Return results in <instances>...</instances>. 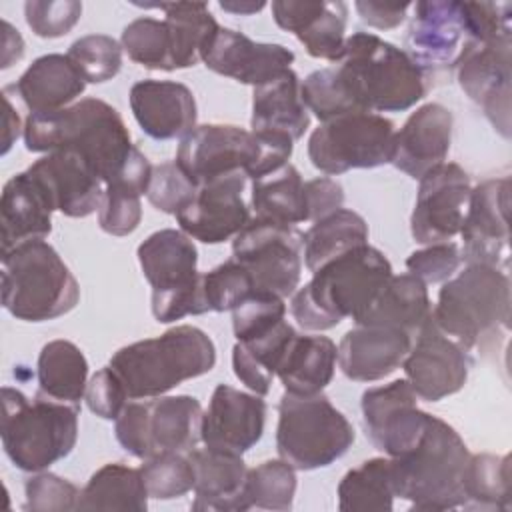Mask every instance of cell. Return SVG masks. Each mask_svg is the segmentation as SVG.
<instances>
[{
    "label": "cell",
    "mask_w": 512,
    "mask_h": 512,
    "mask_svg": "<svg viewBox=\"0 0 512 512\" xmlns=\"http://www.w3.org/2000/svg\"><path fill=\"white\" fill-rule=\"evenodd\" d=\"M330 68L356 112H402L426 94V74L402 48L372 32L348 36Z\"/></svg>",
    "instance_id": "1"
},
{
    "label": "cell",
    "mask_w": 512,
    "mask_h": 512,
    "mask_svg": "<svg viewBox=\"0 0 512 512\" xmlns=\"http://www.w3.org/2000/svg\"><path fill=\"white\" fill-rule=\"evenodd\" d=\"M24 144L30 152L72 150L84 156L104 186L118 176L134 150L122 116L100 98H84L56 112L30 114L24 122Z\"/></svg>",
    "instance_id": "2"
},
{
    "label": "cell",
    "mask_w": 512,
    "mask_h": 512,
    "mask_svg": "<svg viewBox=\"0 0 512 512\" xmlns=\"http://www.w3.org/2000/svg\"><path fill=\"white\" fill-rule=\"evenodd\" d=\"M390 276L392 266L378 248L358 246L312 272L292 294L290 314L304 330H330L344 318L356 320Z\"/></svg>",
    "instance_id": "3"
},
{
    "label": "cell",
    "mask_w": 512,
    "mask_h": 512,
    "mask_svg": "<svg viewBox=\"0 0 512 512\" xmlns=\"http://www.w3.org/2000/svg\"><path fill=\"white\" fill-rule=\"evenodd\" d=\"M470 452L460 434L442 418L428 414L420 440L392 458L396 496L416 510H450L466 506L464 478Z\"/></svg>",
    "instance_id": "4"
},
{
    "label": "cell",
    "mask_w": 512,
    "mask_h": 512,
    "mask_svg": "<svg viewBox=\"0 0 512 512\" xmlns=\"http://www.w3.org/2000/svg\"><path fill=\"white\" fill-rule=\"evenodd\" d=\"M216 364L212 338L190 324L174 326L156 338L122 346L110 358L130 400L156 398L184 380L210 372Z\"/></svg>",
    "instance_id": "5"
},
{
    "label": "cell",
    "mask_w": 512,
    "mask_h": 512,
    "mask_svg": "<svg viewBox=\"0 0 512 512\" xmlns=\"http://www.w3.org/2000/svg\"><path fill=\"white\" fill-rule=\"evenodd\" d=\"M78 404L38 394L30 400L16 388H2V448L24 472H40L66 458L78 440Z\"/></svg>",
    "instance_id": "6"
},
{
    "label": "cell",
    "mask_w": 512,
    "mask_h": 512,
    "mask_svg": "<svg viewBox=\"0 0 512 512\" xmlns=\"http://www.w3.org/2000/svg\"><path fill=\"white\" fill-rule=\"evenodd\" d=\"M510 278L506 270L486 264H466L462 272L442 282L432 318L468 352L510 328Z\"/></svg>",
    "instance_id": "7"
},
{
    "label": "cell",
    "mask_w": 512,
    "mask_h": 512,
    "mask_svg": "<svg viewBox=\"0 0 512 512\" xmlns=\"http://www.w3.org/2000/svg\"><path fill=\"white\" fill-rule=\"evenodd\" d=\"M78 300L74 274L46 240H28L2 252V304L16 320H54Z\"/></svg>",
    "instance_id": "8"
},
{
    "label": "cell",
    "mask_w": 512,
    "mask_h": 512,
    "mask_svg": "<svg viewBox=\"0 0 512 512\" xmlns=\"http://www.w3.org/2000/svg\"><path fill=\"white\" fill-rule=\"evenodd\" d=\"M292 150L288 140L258 138L240 126L202 124L180 140L174 162L198 186L234 172L254 180L284 166Z\"/></svg>",
    "instance_id": "9"
},
{
    "label": "cell",
    "mask_w": 512,
    "mask_h": 512,
    "mask_svg": "<svg viewBox=\"0 0 512 512\" xmlns=\"http://www.w3.org/2000/svg\"><path fill=\"white\" fill-rule=\"evenodd\" d=\"M356 434L348 418L322 392H284L278 402L276 450L296 470L326 468L342 458Z\"/></svg>",
    "instance_id": "10"
},
{
    "label": "cell",
    "mask_w": 512,
    "mask_h": 512,
    "mask_svg": "<svg viewBox=\"0 0 512 512\" xmlns=\"http://www.w3.org/2000/svg\"><path fill=\"white\" fill-rule=\"evenodd\" d=\"M138 262L152 286V316L160 324L208 312L198 250L192 238L174 228L150 234L138 246Z\"/></svg>",
    "instance_id": "11"
},
{
    "label": "cell",
    "mask_w": 512,
    "mask_h": 512,
    "mask_svg": "<svg viewBox=\"0 0 512 512\" xmlns=\"http://www.w3.org/2000/svg\"><path fill=\"white\" fill-rule=\"evenodd\" d=\"M202 406L194 396H156L132 400L114 420L118 444L134 458L188 454L200 442Z\"/></svg>",
    "instance_id": "12"
},
{
    "label": "cell",
    "mask_w": 512,
    "mask_h": 512,
    "mask_svg": "<svg viewBox=\"0 0 512 512\" xmlns=\"http://www.w3.org/2000/svg\"><path fill=\"white\" fill-rule=\"evenodd\" d=\"M394 124L376 112H350L322 122L308 138L312 166L328 176L352 168L390 164L394 152Z\"/></svg>",
    "instance_id": "13"
},
{
    "label": "cell",
    "mask_w": 512,
    "mask_h": 512,
    "mask_svg": "<svg viewBox=\"0 0 512 512\" xmlns=\"http://www.w3.org/2000/svg\"><path fill=\"white\" fill-rule=\"evenodd\" d=\"M302 240L292 224L250 218L232 240V258L248 270L256 292L288 298L302 274Z\"/></svg>",
    "instance_id": "14"
},
{
    "label": "cell",
    "mask_w": 512,
    "mask_h": 512,
    "mask_svg": "<svg viewBox=\"0 0 512 512\" xmlns=\"http://www.w3.org/2000/svg\"><path fill=\"white\" fill-rule=\"evenodd\" d=\"M454 70L466 96L484 110V116L504 138H510L512 36L468 40Z\"/></svg>",
    "instance_id": "15"
},
{
    "label": "cell",
    "mask_w": 512,
    "mask_h": 512,
    "mask_svg": "<svg viewBox=\"0 0 512 512\" xmlns=\"http://www.w3.org/2000/svg\"><path fill=\"white\" fill-rule=\"evenodd\" d=\"M472 194L470 176L456 162H442L420 178L410 216V232L418 244L448 242L460 234Z\"/></svg>",
    "instance_id": "16"
},
{
    "label": "cell",
    "mask_w": 512,
    "mask_h": 512,
    "mask_svg": "<svg viewBox=\"0 0 512 512\" xmlns=\"http://www.w3.org/2000/svg\"><path fill=\"white\" fill-rule=\"evenodd\" d=\"M414 336L402 368L416 396L438 402L460 392L468 380L470 352L442 332L432 314Z\"/></svg>",
    "instance_id": "17"
},
{
    "label": "cell",
    "mask_w": 512,
    "mask_h": 512,
    "mask_svg": "<svg viewBox=\"0 0 512 512\" xmlns=\"http://www.w3.org/2000/svg\"><path fill=\"white\" fill-rule=\"evenodd\" d=\"M412 10L402 50L424 74L454 68L470 40L462 2H416Z\"/></svg>",
    "instance_id": "18"
},
{
    "label": "cell",
    "mask_w": 512,
    "mask_h": 512,
    "mask_svg": "<svg viewBox=\"0 0 512 512\" xmlns=\"http://www.w3.org/2000/svg\"><path fill=\"white\" fill-rule=\"evenodd\" d=\"M360 408L366 436L390 458L406 454L420 440L428 420V412L418 408V396L406 378L368 388Z\"/></svg>",
    "instance_id": "19"
},
{
    "label": "cell",
    "mask_w": 512,
    "mask_h": 512,
    "mask_svg": "<svg viewBox=\"0 0 512 512\" xmlns=\"http://www.w3.org/2000/svg\"><path fill=\"white\" fill-rule=\"evenodd\" d=\"M508 208L510 178H490L472 188L468 210L460 228L462 260L466 264H486L508 268Z\"/></svg>",
    "instance_id": "20"
},
{
    "label": "cell",
    "mask_w": 512,
    "mask_h": 512,
    "mask_svg": "<svg viewBox=\"0 0 512 512\" xmlns=\"http://www.w3.org/2000/svg\"><path fill=\"white\" fill-rule=\"evenodd\" d=\"M246 180L244 172H234L198 184L194 198L176 214L180 230L204 244L234 238L250 222V210L242 198Z\"/></svg>",
    "instance_id": "21"
},
{
    "label": "cell",
    "mask_w": 512,
    "mask_h": 512,
    "mask_svg": "<svg viewBox=\"0 0 512 512\" xmlns=\"http://www.w3.org/2000/svg\"><path fill=\"white\" fill-rule=\"evenodd\" d=\"M28 174L44 192L52 210L70 218H86L98 210L104 182L94 166L72 150H56L38 158Z\"/></svg>",
    "instance_id": "22"
},
{
    "label": "cell",
    "mask_w": 512,
    "mask_h": 512,
    "mask_svg": "<svg viewBox=\"0 0 512 512\" xmlns=\"http://www.w3.org/2000/svg\"><path fill=\"white\" fill-rule=\"evenodd\" d=\"M202 62L220 76L256 88L290 70L294 52L282 44L254 42L242 32L220 26L202 50Z\"/></svg>",
    "instance_id": "23"
},
{
    "label": "cell",
    "mask_w": 512,
    "mask_h": 512,
    "mask_svg": "<svg viewBox=\"0 0 512 512\" xmlns=\"http://www.w3.org/2000/svg\"><path fill=\"white\" fill-rule=\"evenodd\" d=\"M264 424L266 402L260 394L218 384L202 414L200 440L208 448L242 456L262 438Z\"/></svg>",
    "instance_id": "24"
},
{
    "label": "cell",
    "mask_w": 512,
    "mask_h": 512,
    "mask_svg": "<svg viewBox=\"0 0 512 512\" xmlns=\"http://www.w3.org/2000/svg\"><path fill=\"white\" fill-rule=\"evenodd\" d=\"M274 22L292 32L312 58L336 62L344 48L348 6L342 0H276Z\"/></svg>",
    "instance_id": "25"
},
{
    "label": "cell",
    "mask_w": 512,
    "mask_h": 512,
    "mask_svg": "<svg viewBox=\"0 0 512 512\" xmlns=\"http://www.w3.org/2000/svg\"><path fill=\"white\" fill-rule=\"evenodd\" d=\"M128 100L138 126L154 140H182L196 128V100L182 82L140 80L130 88Z\"/></svg>",
    "instance_id": "26"
},
{
    "label": "cell",
    "mask_w": 512,
    "mask_h": 512,
    "mask_svg": "<svg viewBox=\"0 0 512 512\" xmlns=\"http://www.w3.org/2000/svg\"><path fill=\"white\" fill-rule=\"evenodd\" d=\"M452 112L428 102L416 108L400 132L394 134V152L390 164L414 180H420L428 170L446 162L452 142Z\"/></svg>",
    "instance_id": "27"
},
{
    "label": "cell",
    "mask_w": 512,
    "mask_h": 512,
    "mask_svg": "<svg viewBox=\"0 0 512 512\" xmlns=\"http://www.w3.org/2000/svg\"><path fill=\"white\" fill-rule=\"evenodd\" d=\"M412 334L392 326L354 324L338 344V366L354 382H376L398 370Z\"/></svg>",
    "instance_id": "28"
},
{
    "label": "cell",
    "mask_w": 512,
    "mask_h": 512,
    "mask_svg": "<svg viewBox=\"0 0 512 512\" xmlns=\"http://www.w3.org/2000/svg\"><path fill=\"white\" fill-rule=\"evenodd\" d=\"M188 458L194 468L192 510H248L244 484L248 468L240 454L214 448H192Z\"/></svg>",
    "instance_id": "29"
},
{
    "label": "cell",
    "mask_w": 512,
    "mask_h": 512,
    "mask_svg": "<svg viewBox=\"0 0 512 512\" xmlns=\"http://www.w3.org/2000/svg\"><path fill=\"white\" fill-rule=\"evenodd\" d=\"M308 126L310 114L300 94V78L292 68L254 88L250 118L254 134L284 136L296 142Z\"/></svg>",
    "instance_id": "30"
},
{
    "label": "cell",
    "mask_w": 512,
    "mask_h": 512,
    "mask_svg": "<svg viewBox=\"0 0 512 512\" xmlns=\"http://www.w3.org/2000/svg\"><path fill=\"white\" fill-rule=\"evenodd\" d=\"M8 88L16 90L30 114H46L74 102L84 92L86 80L66 54H44Z\"/></svg>",
    "instance_id": "31"
},
{
    "label": "cell",
    "mask_w": 512,
    "mask_h": 512,
    "mask_svg": "<svg viewBox=\"0 0 512 512\" xmlns=\"http://www.w3.org/2000/svg\"><path fill=\"white\" fill-rule=\"evenodd\" d=\"M52 212L28 170L14 174L4 184L0 198L2 252L28 240H44L52 232Z\"/></svg>",
    "instance_id": "32"
},
{
    "label": "cell",
    "mask_w": 512,
    "mask_h": 512,
    "mask_svg": "<svg viewBox=\"0 0 512 512\" xmlns=\"http://www.w3.org/2000/svg\"><path fill=\"white\" fill-rule=\"evenodd\" d=\"M430 314L432 304L426 284L414 274L406 272L398 276L392 274L372 304L354 320V324L392 326L414 336Z\"/></svg>",
    "instance_id": "33"
},
{
    "label": "cell",
    "mask_w": 512,
    "mask_h": 512,
    "mask_svg": "<svg viewBox=\"0 0 512 512\" xmlns=\"http://www.w3.org/2000/svg\"><path fill=\"white\" fill-rule=\"evenodd\" d=\"M336 344L322 334H296L278 366L284 392L310 396L322 392L334 378Z\"/></svg>",
    "instance_id": "34"
},
{
    "label": "cell",
    "mask_w": 512,
    "mask_h": 512,
    "mask_svg": "<svg viewBox=\"0 0 512 512\" xmlns=\"http://www.w3.org/2000/svg\"><path fill=\"white\" fill-rule=\"evenodd\" d=\"M38 390L58 402L78 404L86 394L88 360L70 340H52L42 346L36 362Z\"/></svg>",
    "instance_id": "35"
},
{
    "label": "cell",
    "mask_w": 512,
    "mask_h": 512,
    "mask_svg": "<svg viewBox=\"0 0 512 512\" xmlns=\"http://www.w3.org/2000/svg\"><path fill=\"white\" fill-rule=\"evenodd\" d=\"M296 334L298 332L282 320L262 336L236 342L232 348V368L236 378L254 394L266 396L288 344Z\"/></svg>",
    "instance_id": "36"
},
{
    "label": "cell",
    "mask_w": 512,
    "mask_h": 512,
    "mask_svg": "<svg viewBox=\"0 0 512 512\" xmlns=\"http://www.w3.org/2000/svg\"><path fill=\"white\" fill-rule=\"evenodd\" d=\"M368 244L366 220L348 208H338L318 220L304 232L302 256L310 272H316L326 262Z\"/></svg>",
    "instance_id": "37"
},
{
    "label": "cell",
    "mask_w": 512,
    "mask_h": 512,
    "mask_svg": "<svg viewBox=\"0 0 512 512\" xmlns=\"http://www.w3.org/2000/svg\"><path fill=\"white\" fill-rule=\"evenodd\" d=\"M164 12V22L172 38L174 70L190 68L202 60V50L220 28L212 12L202 2H172V4H136Z\"/></svg>",
    "instance_id": "38"
},
{
    "label": "cell",
    "mask_w": 512,
    "mask_h": 512,
    "mask_svg": "<svg viewBox=\"0 0 512 512\" xmlns=\"http://www.w3.org/2000/svg\"><path fill=\"white\" fill-rule=\"evenodd\" d=\"M396 488L392 458H370L348 470L338 484L340 512H390Z\"/></svg>",
    "instance_id": "39"
},
{
    "label": "cell",
    "mask_w": 512,
    "mask_h": 512,
    "mask_svg": "<svg viewBox=\"0 0 512 512\" xmlns=\"http://www.w3.org/2000/svg\"><path fill=\"white\" fill-rule=\"evenodd\" d=\"M254 218L280 224H300L306 220L304 180L300 172L286 162L274 172L252 180Z\"/></svg>",
    "instance_id": "40"
},
{
    "label": "cell",
    "mask_w": 512,
    "mask_h": 512,
    "mask_svg": "<svg viewBox=\"0 0 512 512\" xmlns=\"http://www.w3.org/2000/svg\"><path fill=\"white\" fill-rule=\"evenodd\" d=\"M148 492L140 468L104 464L84 486L78 510H136L148 508Z\"/></svg>",
    "instance_id": "41"
},
{
    "label": "cell",
    "mask_w": 512,
    "mask_h": 512,
    "mask_svg": "<svg viewBox=\"0 0 512 512\" xmlns=\"http://www.w3.org/2000/svg\"><path fill=\"white\" fill-rule=\"evenodd\" d=\"M464 492L466 504L510 510V458L506 454H470Z\"/></svg>",
    "instance_id": "42"
},
{
    "label": "cell",
    "mask_w": 512,
    "mask_h": 512,
    "mask_svg": "<svg viewBox=\"0 0 512 512\" xmlns=\"http://www.w3.org/2000/svg\"><path fill=\"white\" fill-rule=\"evenodd\" d=\"M296 468L286 460H266L248 470L244 484V500L248 510L286 512L294 504Z\"/></svg>",
    "instance_id": "43"
},
{
    "label": "cell",
    "mask_w": 512,
    "mask_h": 512,
    "mask_svg": "<svg viewBox=\"0 0 512 512\" xmlns=\"http://www.w3.org/2000/svg\"><path fill=\"white\" fill-rule=\"evenodd\" d=\"M122 50L136 64L150 70H174L172 38L164 20L142 16L132 20L120 36Z\"/></svg>",
    "instance_id": "44"
},
{
    "label": "cell",
    "mask_w": 512,
    "mask_h": 512,
    "mask_svg": "<svg viewBox=\"0 0 512 512\" xmlns=\"http://www.w3.org/2000/svg\"><path fill=\"white\" fill-rule=\"evenodd\" d=\"M66 56L78 68L86 84L108 82L122 68V44L106 34H88L74 40Z\"/></svg>",
    "instance_id": "45"
},
{
    "label": "cell",
    "mask_w": 512,
    "mask_h": 512,
    "mask_svg": "<svg viewBox=\"0 0 512 512\" xmlns=\"http://www.w3.org/2000/svg\"><path fill=\"white\" fill-rule=\"evenodd\" d=\"M140 474L150 498L172 500L194 488V468L188 454L172 452L144 460Z\"/></svg>",
    "instance_id": "46"
},
{
    "label": "cell",
    "mask_w": 512,
    "mask_h": 512,
    "mask_svg": "<svg viewBox=\"0 0 512 512\" xmlns=\"http://www.w3.org/2000/svg\"><path fill=\"white\" fill-rule=\"evenodd\" d=\"M202 292L208 312L234 310L256 292L252 276L234 258L202 274Z\"/></svg>",
    "instance_id": "47"
},
{
    "label": "cell",
    "mask_w": 512,
    "mask_h": 512,
    "mask_svg": "<svg viewBox=\"0 0 512 512\" xmlns=\"http://www.w3.org/2000/svg\"><path fill=\"white\" fill-rule=\"evenodd\" d=\"M286 316L284 298L272 292H254L232 310V330L236 342H244L270 332Z\"/></svg>",
    "instance_id": "48"
},
{
    "label": "cell",
    "mask_w": 512,
    "mask_h": 512,
    "mask_svg": "<svg viewBox=\"0 0 512 512\" xmlns=\"http://www.w3.org/2000/svg\"><path fill=\"white\" fill-rule=\"evenodd\" d=\"M300 94L306 108L320 120L328 122L332 118L356 112L342 92L332 68L314 70L304 80H300Z\"/></svg>",
    "instance_id": "49"
},
{
    "label": "cell",
    "mask_w": 512,
    "mask_h": 512,
    "mask_svg": "<svg viewBox=\"0 0 512 512\" xmlns=\"http://www.w3.org/2000/svg\"><path fill=\"white\" fill-rule=\"evenodd\" d=\"M24 492H26L24 510H32V512L78 510V502L82 494V490L76 484L44 470L32 474L26 480Z\"/></svg>",
    "instance_id": "50"
},
{
    "label": "cell",
    "mask_w": 512,
    "mask_h": 512,
    "mask_svg": "<svg viewBox=\"0 0 512 512\" xmlns=\"http://www.w3.org/2000/svg\"><path fill=\"white\" fill-rule=\"evenodd\" d=\"M196 184L184 174L176 162H162L152 166L148 186V202L166 214H178L196 194Z\"/></svg>",
    "instance_id": "51"
},
{
    "label": "cell",
    "mask_w": 512,
    "mask_h": 512,
    "mask_svg": "<svg viewBox=\"0 0 512 512\" xmlns=\"http://www.w3.org/2000/svg\"><path fill=\"white\" fill-rule=\"evenodd\" d=\"M136 190L108 184L98 206V224L110 236L132 234L142 220V204Z\"/></svg>",
    "instance_id": "52"
},
{
    "label": "cell",
    "mask_w": 512,
    "mask_h": 512,
    "mask_svg": "<svg viewBox=\"0 0 512 512\" xmlns=\"http://www.w3.org/2000/svg\"><path fill=\"white\" fill-rule=\"evenodd\" d=\"M82 16V2L76 0H28L24 18L40 38H60L68 34Z\"/></svg>",
    "instance_id": "53"
},
{
    "label": "cell",
    "mask_w": 512,
    "mask_h": 512,
    "mask_svg": "<svg viewBox=\"0 0 512 512\" xmlns=\"http://www.w3.org/2000/svg\"><path fill=\"white\" fill-rule=\"evenodd\" d=\"M462 264V254L456 242L428 244L422 250L412 252L406 258L410 274L420 278L424 284H438L450 280Z\"/></svg>",
    "instance_id": "54"
},
{
    "label": "cell",
    "mask_w": 512,
    "mask_h": 512,
    "mask_svg": "<svg viewBox=\"0 0 512 512\" xmlns=\"http://www.w3.org/2000/svg\"><path fill=\"white\" fill-rule=\"evenodd\" d=\"M86 404L92 414L104 420H116L128 404V392L120 376L110 368H100L86 386Z\"/></svg>",
    "instance_id": "55"
},
{
    "label": "cell",
    "mask_w": 512,
    "mask_h": 512,
    "mask_svg": "<svg viewBox=\"0 0 512 512\" xmlns=\"http://www.w3.org/2000/svg\"><path fill=\"white\" fill-rule=\"evenodd\" d=\"M304 200H306V220L314 222L342 208L344 190L336 180L328 176H320L304 182Z\"/></svg>",
    "instance_id": "56"
},
{
    "label": "cell",
    "mask_w": 512,
    "mask_h": 512,
    "mask_svg": "<svg viewBox=\"0 0 512 512\" xmlns=\"http://www.w3.org/2000/svg\"><path fill=\"white\" fill-rule=\"evenodd\" d=\"M360 20L378 30H390L404 22L408 10L412 8L410 2L402 4H388V2H356L354 4Z\"/></svg>",
    "instance_id": "57"
},
{
    "label": "cell",
    "mask_w": 512,
    "mask_h": 512,
    "mask_svg": "<svg viewBox=\"0 0 512 512\" xmlns=\"http://www.w3.org/2000/svg\"><path fill=\"white\" fill-rule=\"evenodd\" d=\"M24 56V40L20 32L6 20H2V68H10Z\"/></svg>",
    "instance_id": "58"
},
{
    "label": "cell",
    "mask_w": 512,
    "mask_h": 512,
    "mask_svg": "<svg viewBox=\"0 0 512 512\" xmlns=\"http://www.w3.org/2000/svg\"><path fill=\"white\" fill-rule=\"evenodd\" d=\"M4 108H6V114H4V148H2V154H6L10 150L14 140L20 136V128H22L20 126V116L12 108L8 92H4Z\"/></svg>",
    "instance_id": "59"
},
{
    "label": "cell",
    "mask_w": 512,
    "mask_h": 512,
    "mask_svg": "<svg viewBox=\"0 0 512 512\" xmlns=\"http://www.w3.org/2000/svg\"><path fill=\"white\" fill-rule=\"evenodd\" d=\"M218 6H220L224 12H230V14L250 16V14L260 12L266 4H264V2H220Z\"/></svg>",
    "instance_id": "60"
}]
</instances>
